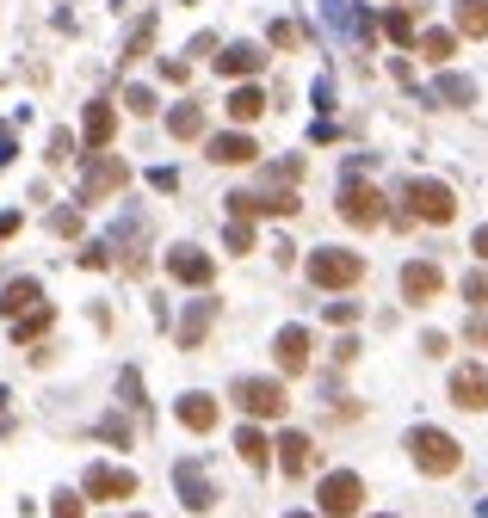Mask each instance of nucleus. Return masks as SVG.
Masks as SVG:
<instances>
[{
	"instance_id": "f257e3e1",
	"label": "nucleus",
	"mask_w": 488,
	"mask_h": 518,
	"mask_svg": "<svg viewBox=\"0 0 488 518\" xmlns=\"http://www.w3.org/2000/svg\"><path fill=\"white\" fill-rule=\"evenodd\" d=\"M408 457H414V469H427V475H451V469L464 463L458 438L439 432V426H414V432H408Z\"/></svg>"
},
{
	"instance_id": "f03ea898",
	"label": "nucleus",
	"mask_w": 488,
	"mask_h": 518,
	"mask_svg": "<svg viewBox=\"0 0 488 518\" xmlns=\"http://www.w3.org/2000/svg\"><path fill=\"white\" fill-rule=\"evenodd\" d=\"M359 278H365V253H346V247H316V253H309V284L353 290Z\"/></svg>"
},
{
	"instance_id": "7ed1b4c3",
	"label": "nucleus",
	"mask_w": 488,
	"mask_h": 518,
	"mask_svg": "<svg viewBox=\"0 0 488 518\" xmlns=\"http://www.w3.org/2000/svg\"><path fill=\"white\" fill-rule=\"evenodd\" d=\"M229 401L241 407V414H254V420H278V414H285V407H291L285 383H266V377H235Z\"/></svg>"
},
{
	"instance_id": "20e7f679",
	"label": "nucleus",
	"mask_w": 488,
	"mask_h": 518,
	"mask_svg": "<svg viewBox=\"0 0 488 518\" xmlns=\"http://www.w3.org/2000/svg\"><path fill=\"white\" fill-rule=\"evenodd\" d=\"M408 216H421V222H451L458 216V198H451V185L439 179H408Z\"/></svg>"
},
{
	"instance_id": "39448f33",
	"label": "nucleus",
	"mask_w": 488,
	"mask_h": 518,
	"mask_svg": "<svg viewBox=\"0 0 488 518\" xmlns=\"http://www.w3.org/2000/svg\"><path fill=\"white\" fill-rule=\"evenodd\" d=\"M316 500H322V512H328V518H353V512L365 506V481H359L353 469H334V475H322Z\"/></svg>"
},
{
	"instance_id": "423d86ee",
	"label": "nucleus",
	"mask_w": 488,
	"mask_h": 518,
	"mask_svg": "<svg viewBox=\"0 0 488 518\" xmlns=\"http://www.w3.org/2000/svg\"><path fill=\"white\" fill-rule=\"evenodd\" d=\"M340 216L353 222V229H377V222H383V192H377V185L346 179V192H340Z\"/></svg>"
},
{
	"instance_id": "0eeeda50",
	"label": "nucleus",
	"mask_w": 488,
	"mask_h": 518,
	"mask_svg": "<svg viewBox=\"0 0 488 518\" xmlns=\"http://www.w3.org/2000/svg\"><path fill=\"white\" fill-rule=\"evenodd\" d=\"M451 401H458L464 414L488 407V370L482 364H458V370H451Z\"/></svg>"
},
{
	"instance_id": "6e6552de",
	"label": "nucleus",
	"mask_w": 488,
	"mask_h": 518,
	"mask_svg": "<svg viewBox=\"0 0 488 518\" xmlns=\"http://www.w3.org/2000/svg\"><path fill=\"white\" fill-rule=\"evenodd\" d=\"M87 494L93 500H130L136 494V475L130 469H112V463H93L87 469Z\"/></svg>"
},
{
	"instance_id": "1a4fd4ad",
	"label": "nucleus",
	"mask_w": 488,
	"mask_h": 518,
	"mask_svg": "<svg viewBox=\"0 0 488 518\" xmlns=\"http://www.w3.org/2000/svg\"><path fill=\"white\" fill-rule=\"evenodd\" d=\"M439 266H433V259H408V266H402V296H408V303H433V296H439Z\"/></svg>"
},
{
	"instance_id": "9d476101",
	"label": "nucleus",
	"mask_w": 488,
	"mask_h": 518,
	"mask_svg": "<svg viewBox=\"0 0 488 518\" xmlns=\"http://www.w3.org/2000/svg\"><path fill=\"white\" fill-rule=\"evenodd\" d=\"M272 352H278V370H285V377H297V370H309V327H278Z\"/></svg>"
},
{
	"instance_id": "9b49d317",
	"label": "nucleus",
	"mask_w": 488,
	"mask_h": 518,
	"mask_svg": "<svg viewBox=\"0 0 488 518\" xmlns=\"http://www.w3.org/2000/svg\"><path fill=\"white\" fill-rule=\"evenodd\" d=\"M173 481H180V500H186L192 512H211V506H217V488H211V481H204V469H198L192 457H186L180 469H173Z\"/></svg>"
},
{
	"instance_id": "f8f14e48",
	"label": "nucleus",
	"mask_w": 488,
	"mask_h": 518,
	"mask_svg": "<svg viewBox=\"0 0 488 518\" xmlns=\"http://www.w3.org/2000/svg\"><path fill=\"white\" fill-rule=\"evenodd\" d=\"M167 272L180 278V284H211V278H217L211 253H198V247H173V253H167Z\"/></svg>"
},
{
	"instance_id": "ddd939ff",
	"label": "nucleus",
	"mask_w": 488,
	"mask_h": 518,
	"mask_svg": "<svg viewBox=\"0 0 488 518\" xmlns=\"http://www.w3.org/2000/svg\"><path fill=\"white\" fill-rule=\"evenodd\" d=\"M217 167H248L254 155H260V142L254 136H241V130H229V136H211V148H204Z\"/></svg>"
},
{
	"instance_id": "4468645a",
	"label": "nucleus",
	"mask_w": 488,
	"mask_h": 518,
	"mask_svg": "<svg viewBox=\"0 0 488 518\" xmlns=\"http://www.w3.org/2000/svg\"><path fill=\"white\" fill-rule=\"evenodd\" d=\"M173 414H180L186 432H211V426H217V395H198V389H192V395H180Z\"/></svg>"
},
{
	"instance_id": "2eb2a0df",
	"label": "nucleus",
	"mask_w": 488,
	"mask_h": 518,
	"mask_svg": "<svg viewBox=\"0 0 488 518\" xmlns=\"http://www.w3.org/2000/svg\"><path fill=\"white\" fill-rule=\"evenodd\" d=\"M0 309H7L13 321H19V315H31V309H44L38 278H13V284H7V296H0Z\"/></svg>"
},
{
	"instance_id": "dca6fc26",
	"label": "nucleus",
	"mask_w": 488,
	"mask_h": 518,
	"mask_svg": "<svg viewBox=\"0 0 488 518\" xmlns=\"http://www.w3.org/2000/svg\"><path fill=\"white\" fill-rule=\"evenodd\" d=\"M124 179H130V173H124V161H112V155H106V161H99V167L87 173V185H81V198L93 204V198H106V192H118V185H124Z\"/></svg>"
},
{
	"instance_id": "f3484780",
	"label": "nucleus",
	"mask_w": 488,
	"mask_h": 518,
	"mask_svg": "<svg viewBox=\"0 0 488 518\" xmlns=\"http://www.w3.org/2000/svg\"><path fill=\"white\" fill-rule=\"evenodd\" d=\"M451 25L464 37H488V0H451Z\"/></svg>"
},
{
	"instance_id": "a211bd4d",
	"label": "nucleus",
	"mask_w": 488,
	"mask_h": 518,
	"mask_svg": "<svg viewBox=\"0 0 488 518\" xmlns=\"http://www.w3.org/2000/svg\"><path fill=\"white\" fill-rule=\"evenodd\" d=\"M211 321H217V303H192V315L180 321V346H186V352H198V346H204V333H211Z\"/></svg>"
},
{
	"instance_id": "6ab92c4d",
	"label": "nucleus",
	"mask_w": 488,
	"mask_h": 518,
	"mask_svg": "<svg viewBox=\"0 0 488 518\" xmlns=\"http://www.w3.org/2000/svg\"><path fill=\"white\" fill-rule=\"evenodd\" d=\"M235 451H241V463H248V469H266V463H272V444H266L260 426H241V432H235Z\"/></svg>"
},
{
	"instance_id": "aec40b11",
	"label": "nucleus",
	"mask_w": 488,
	"mask_h": 518,
	"mask_svg": "<svg viewBox=\"0 0 488 518\" xmlns=\"http://www.w3.org/2000/svg\"><path fill=\"white\" fill-rule=\"evenodd\" d=\"M217 68H223V74H235V81H241V74H260V68H266V56H260L254 44H229V50L217 56Z\"/></svg>"
},
{
	"instance_id": "412c9836",
	"label": "nucleus",
	"mask_w": 488,
	"mask_h": 518,
	"mask_svg": "<svg viewBox=\"0 0 488 518\" xmlns=\"http://www.w3.org/2000/svg\"><path fill=\"white\" fill-rule=\"evenodd\" d=\"M229 118H235V124L266 118V93H260V87H235V93H229Z\"/></svg>"
},
{
	"instance_id": "4be33fe9",
	"label": "nucleus",
	"mask_w": 488,
	"mask_h": 518,
	"mask_svg": "<svg viewBox=\"0 0 488 518\" xmlns=\"http://www.w3.org/2000/svg\"><path fill=\"white\" fill-rule=\"evenodd\" d=\"M272 451H278V463H285V475H303V469H309V438H303V432H285Z\"/></svg>"
},
{
	"instance_id": "5701e85b",
	"label": "nucleus",
	"mask_w": 488,
	"mask_h": 518,
	"mask_svg": "<svg viewBox=\"0 0 488 518\" xmlns=\"http://www.w3.org/2000/svg\"><path fill=\"white\" fill-rule=\"evenodd\" d=\"M112 130H118L112 105H106V99H99V105H87V148H106V142H112Z\"/></svg>"
},
{
	"instance_id": "b1692460",
	"label": "nucleus",
	"mask_w": 488,
	"mask_h": 518,
	"mask_svg": "<svg viewBox=\"0 0 488 518\" xmlns=\"http://www.w3.org/2000/svg\"><path fill=\"white\" fill-rule=\"evenodd\" d=\"M167 130H173V136H180V142H192V136H204V111H198V105H180V111H173V118H167Z\"/></svg>"
},
{
	"instance_id": "393cba45",
	"label": "nucleus",
	"mask_w": 488,
	"mask_h": 518,
	"mask_svg": "<svg viewBox=\"0 0 488 518\" xmlns=\"http://www.w3.org/2000/svg\"><path fill=\"white\" fill-rule=\"evenodd\" d=\"M421 56L427 62H451V56H458V37H451V31H427L421 37Z\"/></svg>"
},
{
	"instance_id": "a878e982",
	"label": "nucleus",
	"mask_w": 488,
	"mask_h": 518,
	"mask_svg": "<svg viewBox=\"0 0 488 518\" xmlns=\"http://www.w3.org/2000/svg\"><path fill=\"white\" fill-rule=\"evenodd\" d=\"M439 99H451V105H470V99H476V87H470V81H458V74H445V81H439Z\"/></svg>"
},
{
	"instance_id": "bb28decb",
	"label": "nucleus",
	"mask_w": 488,
	"mask_h": 518,
	"mask_svg": "<svg viewBox=\"0 0 488 518\" xmlns=\"http://www.w3.org/2000/svg\"><path fill=\"white\" fill-rule=\"evenodd\" d=\"M383 31H390V37H396V44H414V19H408L402 7H396L390 19H383Z\"/></svg>"
},
{
	"instance_id": "cd10ccee",
	"label": "nucleus",
	"mask_w": 488,
	"mask_h": 518,
	"mask_svg": "<svg viewBox=\"0 0 488 518\" xmlns=\"http://www.w3.org/2000/svg\"><path fill=\"white\" fill-rule=\"evenodd\" d=\"M229 247L235 253H254V229H248V222H235V229H229Z\"/></svg>"
},
{
	"instance_id": "c85d7f7f",
	"label": "nucleus",
	"mask_w": 488,
	"mask_h": 518,
	"mask_svg": "<svg viewBox=\"0 0 488 518\" xmlns=\"http://www.w3.org/2000/svg\"><path fill=\"white\" fill-rule=\"evenodd\" d=\"M124 105H130V111H155V93H149V87H130Z\"/></svg>"
},
{
	"instance_id": "c756f323",
	"label": "nucleus",
	"mask_w": 488,
	"mask_h": 518,
	"mask_svg": "<svg viewBox=\"0 0 488 518\" xmlns=\"http://www.w3.org/2000/svg\"><path fill=\"white\" fill-rule=\"evenodd\" d=\"M464 296H476V303H488V272H470V278H464Z\"/></svg>"
},
{
	"instance_id": "7c9ffc66",
	"label": "nucleus",
	"mask_w": 488,
	"mask_h": 518,
	"mask_svg": "<svg viewBox=\"0 0 488 518\" xmlns=\"http://www.w3.org/2000/svg\"><path fill=\"white\" fill-rule=\"evenodd\" d=\"M50 512H56V518H81V500H75V494H56Z\"/></svg>"
},
{
	"instance_id": "2f4dec72",
	"label": "nucleus",
	"mask_w": 488,
	"mask_h": 518,
	"mask_svg": "<svg viewBox=\"0 0 488 518\" xmlns=\"http://www.w3.org/2000/svg\"><path fill=\"white\" fill-rule=\"evenodd\" d=\"M328 321H334V327H346V321H359V303H334V309H328Z\"/></svg>"
},
{
	"instance_id": "473e14b6",
	"label": "nucleus",
	"mask_w": 488,
	"mask_h": 518,
	"mask_svg": "<svg viewBox=\"0 0 488 518\" xmlns=\"http://www.w3.org/2000/svg\"><path fill=\"white\" fill-rule=\"evenodd\" d=\"M464 340H470V346H488V321H470V327H464Z\"/></svg>"
},
{
	"instance_id": "72a5a7b5",
	"label": "nucleus",
	"mask_w": 488,
	"mask_h": 518,
	"mask_svg": "<svg viewBox=\"0 0 488 518\" xmlns=\"http://www.w3.org/2000/svg\"><path fill=\"white\" fill-rule=\"evenodd\" d=\"M476 253H482V266H488V229H476Z\"/></svg>"
},
{
	"instance_id": "f704fd0d",
	"label": "nucleus",
	"mask_w": 488,
	"mask_h": 518,
	"mask_svg": "<svg viewBox=\"0 0 488 518\" xmlns=\"http://www.w3.org/2000/svg\"><path fill=\"white\" fill-rule=\"evenodd\" d=\"M291 518H309V512H291Z\"/></svg>"
},
{
	"instance_id": "c9c22d12",
	"label": "nucleus",
	"mask_w": 488,
	"mask_h": 518,
	"mask_svg": "<svg viewBox=\"0 0 488 518\" xmlns=\"http://www.w3.org/2000/svg\"><path fill=\"white\" fill-rule=\"evenodd\" d=\"M482 518H488V506H482Z\"/></svg>"
}]
</instances>
